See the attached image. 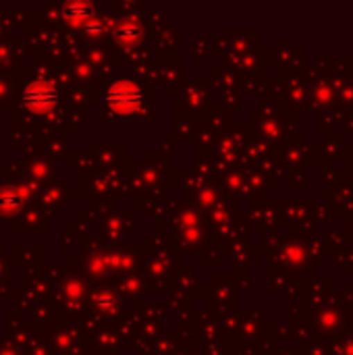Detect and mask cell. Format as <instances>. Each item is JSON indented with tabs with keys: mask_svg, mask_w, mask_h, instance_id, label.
Returning a JSON list of instances; mask_svg holds the SVG:
<instances>
[{
	"mask_svg": "<svg viewBox=\"0 0 353 355\" xmlns=\"http://www.w3.org/2000/svg\"><path fill=\"white\" fill-rule=\"evenodd\" d=\"M58 102V89L54 83L37 79L25 85L23 89V106L33 114H48Z\"/></svg>",
	"mask_w": 353,
	"mask_h": 355,
	"instance_id": "1",
	"label": "cell"
},
{
	"mask_svg": "<svg viewBox=\"0 0 353 355\" xmlns=\"http://www.w3.org/2000/svg\"><path fill=\"white\" fill-rule=\"evenodd\" d=\"M19 204H21V200H19L17 191L6 189V191L0 193V210H8V208H10V212H12Z\"/></svg>",
	"mask_w": 353,
	"mask_h": 355,
	"instance_id": "2",
	"label": "cell"
}]
</instances>
